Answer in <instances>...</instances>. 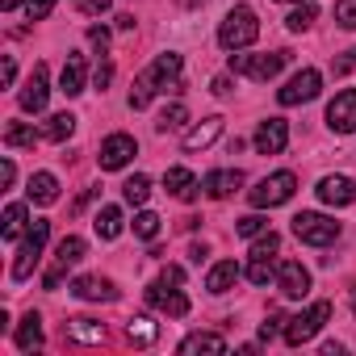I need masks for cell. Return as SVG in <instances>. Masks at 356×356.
I'll use <instances>...</instances> for the list:
<instances>
[{"label": "cell", "instance_id": "1", "mask_svg": "<svg viewBox=\"0 0 356 356\" xmlns=\"http://www.w3.org/2000/svg\"><path fill=\"white\" fill-rule=\"evenodd\" d=\"M181 67H185V63H181V55H172V51H168V55H159V59H155V63L134 80V88H130V109H147V105H151V97H155L159 88L176 84Z\"/></svg>", "mask_w": 356, "mask_h": 356}, {"label": "cell", "instance_id": "2", "mask_svg": "<svg viewBox=\"0 0 356 356\" xmlns=\"http://www.w3.org/2000/svg\"><path fill=\"white\" fill-rule=\"evenodd\" d=\"M256 38H260V22H256V13H252L248 5H235V9L227 13V22L218 26L222 51H243V47H252Z\"/></svg>", "mask_w": 356, "mask_h": 356}, {"label": "cell", "instance_id": "3", "mask_svg": "<svg viewBox=\"0 0 356 356\" xmlns=\"http://www.w3.org/2000/svg\"><path fill=\"white\" fill-rule=\"evenodd\" d=\"M293 189H298V176L293 172H273V176H264L256 189H248V202L256 210H273V206H285L293 197Z\"/></svg>", "mask_w": 356, "mask_h": 356}, {"label": "cell", "instance_id": "4", "mask_svg": "<svg viewBox=\"0 0 356 356\" xmlns=\"http://www.w3.org/2000/svg\"><path fill=\"white\" fill-rule=\"evenodd\" d=\"M327 318H331V302H314L310 310H302V314L285 318V343H289V348L310 343V339L323 331V323H327Z\"/></svg>", "mask_w": 356, "mask_h": 356}, {"label": "cell", "instance_id": "5", "mask_svg": "<svg viewBox=\"0 0 356 356\" xmlns=\"http://www.w3.org/2000/svg\"><path fill=\"white\" fill-rule=\"evenodd\" d=\"M293 235H298L302 243H310V248H327V243L339 239V222L327 218V214H310V210H302V214L293 218Z\"/></svg>", "mask_w": 356, "mask_h": 356}, {"label": "cell", "instance_id": "6", "mask_svg": "<svg viewBox=\"0 0 356 356\" xmlns=\"http://www.w3.org/2000/svg\"><path fill=\"white\" fill-rule=\"evenodd\" d=\"M285 63H289V51H273V55H231V72H239L248 80H273Z\"/></svg>", "mask_w": 356, "mask_h": 356}, {"label": "cell", "instance_id": "7", "mask_svg": "<svg viewBox=\"0 0 356 356\" xmlns=\"http://www.w3.org/2000/svg\"><path fill=\"white\" fill-rule=\"evenodd\" d=\"M47 239H51V222H34L30 227V235H26V243H22V252H17V260H13V281H26L30 273H34V264L42 260V248H47Z\"/></svg>", "mask_w": 356, "mask_h": 356}, {"label": "cell", "instance_id": "8", "mask_svg": "<svg viewBox=\"0 0 356 356\" xmlns=\"http://www.w3.org/2000/svg\"><path fill=\"white\" fill-rule=\"evenodd\" d=\"M84 252H88V248H84V239H80V235H67V239L59 243L55 264H51V273L42 277V285H47V289H59V285H63V273H67L72 264H80V260H84Z\"/></svg>", "mask_w": 356, "mask_h": 356}, {"label": "cell", "instance_id": "9", "mask_svg": "<svg viewBox=\"0 0 356 356\" xmlns=\"http://www.w3.org/2000/svg\"><path fill=\"white\" fill-rule=\"evenodd\" d=\"M318 88H323V76H318L314 67H302V72L277 92V101H281V105H306V101L318 97Z\"/></svg>", "mask_w": 356, "mask_h": 356}, {"label": "cell", "instance_id": "10", "mask_svg": "<svg viewBox=\"0 0 356 356\" xmlns=\"http://www.w3.org/2000/svg\"><path fill=\"white\" fill-rule=\"evenodd\" d=\"M134 155H138V143H134L130 134H109V138L101 143V155H97V159H101L105 172H118V168H126Z\"/></svg>", "mask_w": 356, "mask_h": 356}, {"label": "cell", "instance_id": "11", "mask_svg": "<svg viewBox=\"0 0 356 356\" xmlns=\"http://www.w3.org/2000/svg\"><path fill=\"white\" fill-rule=\"evenodd\" d=\"M327 126H331L335 134H352V130H356V88L335 92V101L327 105Z\"/></svg>", "mask_w": 356, "mask_h": 356}, {"label": "cell", "instance_id": "12", "mask_svg": "<svg viewBox=\"0 0 356 356\" xmlns=\"http://www.w3.org/2000/svg\"><path fill=\"white\" fill-rule=\"evenodd\" d=\"M147 302H151L155 310L172 314V318H185V314H189V298H185L181 289H168V281H155V285L147 289Z\"/></svg>", "mask_w": 356, "mask_h": 356}, {"label": "cell", "instance_id": "13", "mask_svg": "<svg viewBox=\"0 0 356 356\" xmlns=\"http://www.w3.org/2000/svg\"><path fill=\"white\" fill-rule=\"evenodd\" d=\"M47 97H51V84H47V63H34L26 88H22V109L26 113H42L47 109Z\"/></svg>", "mask_w": 356, "mask_h": 356}, {"label": "cell", "instance_id": "14", "mask_svg": "<svg viewBox=\"0 0 356 356\" xmlns=\"http://www.w3.org/2000/svg\"><path fill=\"white\" fill-rule=\"evenodd\" d=\"M285 143H289V122H285V118L260 122V130H256V151H260V155H281Z\"/></svg>", "mask_w": 356, "mask_h": 356}, {"label": "cell", "instance_id": "15", "mask_svg": "<svg viewBox=\"0 0 356 356\" xmlns=\"http://www.w3.org/2000/svg\"><path fill=\"white\" fill-rule=\"evenodd\" d=\"M277 285H281L285 298H306V289H310V273H306L298 260H281V264H277Z\"/></svg>", "mask_w": 356, "mask_h": 356}, {"label": "cell", "instance_id": "16", "mask_svg": "<svg viewBox=\"0 0 356 356\" xmlns=\"http://www.w3.org/2000/svg\"><path fill=\"white\" fill-rule=\"evenodd\" d=\"M318 197L327 206H352L356 202V181H352V176H323V181H318Z\"/></svg>", "mask_w": 356, "mask_h": 356}, {"label": "cell", "instance_id": "17", "mask_svg": "<svg viewBox=\"0 0 356 356\" xmlns=\"http://www.w3.org/2000/svg\"><path fill=\"white\" fill-rule=\"evenodd\" d=\"M72 293H76L80 302H113V298H118L113 281H105V277H76V281H72Z\"/></svg>", "mask_w": 356, "mask_h": 356}, {"label": "cell", "instance_id": "18", "mask_svg": "<svg viewBox=\"0 0 356 356\" xmlns=\"http://www.w3.org/2000/svg\"><path fill=\"white\" fill-rule=\"evenodd\" d=\"M163 189H168L176 202H193V197H197V181H193L189 168H168V172H163Z\"/></svg>", "mask_w": 356, "mask_h": 356}, {"label": "cell", "instance_id": "19", "mask_svg": "<svg viewBox=\"0 0 356 356\" xmlns=\"http://www.w3.org/2000/svg\"><path fill=\"white\" fill-rule=\"evenodd\" d=\"M243 185V172H235V168H222V172H210L206 181H202V189L214 197V202H222V197H231L235 189Z\"/></svg>", "mask_w": 356, "mask_h": 356}, {"label": "cell", "instance_id": "20", "mask_svg": "<svg viewBox=\"0 0 356 356\" xmlns=\"http://www.w3.org/2000/svg\"><path fill=\"white\" fill-rule=\"evenodd\" d=\"M59 92L63 97H80L84 92V55H67V63L59 72Z\"/></svg>", "mask_w": 356, "mask_h": 356}, {"label": "cell", "instance_id": "21", "mask_svg": "<svg viewBox=\"0 0 356 356\" xmlns=\"http://www.w3.org/2000/svg\"><path fill=\"white\" fill-rule=\"evenodd\" d=\"M218 134H222V118H206L202 126H193V130L185 134V151H189V155H193V151H206Z\"/></svg>", "mask_w": 356, "mask_h": 356}, {"label": "cell", "instance_id": "22", "mask_svg": "<svg viewBox=\"0 0 356 356\" xmlns=\"http://www.w3.org/2000/svg\"><path fill=\"white\" fill-rule=\"evenodd\" d=\"M30 202H38V206H55L59 202V181L51 172H38V176H30Z\"/></svg>", "mask_w": 356, "mask_h": 356}, {"label": "cell", "instance_id": "23", "mask_svg": "<svg viewBox=\"0 0 356 356\" xmlns=\"http://www.w3.org/2000/svg\"><path fill=\"white\" fill-rule=\"evenodd\" d=\"M235 281H239V264H235V260H218V264L210 268V277H206V289H210V293H227Z\"/></svg>", "mask_w": 356, "mask_h": 356}, {"label": "cell", "instance_id": "24", "mask_svg": "<svg viewBox=\"0 0 356 356\" xmlns=\"http://www.w3.org/2000/svg\"><path fill=\"white\" fill-rule=\"evenodd\" d=\"M67 339H76V343H101L105 339V323H97V318H67Z\"/></svg>", "mask_w": 356, "mask_h": 356}, {"label": "cell", "instance_id": "25", "mask_svg": "<svg viewBox=\"0 0 356 356\" xmlns=\"http://www.w3.org/2000/svg\"><path fill=\"white\" fill-rule=\"evenodd\" d=\"M92 231H97L105 243L118 239V235H122V210H118V206H101L97 218H92Z\"/></svg>", "mask_w": 356, "mask_h": 356}, {"label": "cell", "instance_id": "26", "mask_svg": "<svg viewBox=\"0 0 356 356\" xmlns=\"http://www.w3.org/2000/svg\"><path fill=\"white\" fill-rule=\"evenodd\" d=\"M17 348L22 352H34V348H42V318L30 310L26 318H22V327H17Z\"/></svg>", "mask_w": 356, "mask_h": 356}, {"label": "cell", "instance_id": "27", "mask_svg": "<svg viewBox=\"0 0 356 356\" xmlns=\"http://www.w3.org/2000/svg\"><path fill=\"white\" fill-rule=\"evenodd\" d=\"M155 335H159V327H155L151 318H143V314H134V318L126 323V339H130V343H138V348H151V343H155Z\"/></svg>", "mask_w": 356, "mask_h": 356}, {"label": "cell", "instance_id": "28", "mask_svg": "<svg viewBox=\"0 0 356 356\" xmlns=\"http://www.w3.org/2000/svg\"><path fill=\"white\" fill-rule=\"evenodd\" d=\"M72 130H76V118L72 113H55V118H47L42 138L47 143H63V138H72Z\"/></svg>", "mask_w": 356, "mask_h": 356}, {"label": "cell", "instance_id": "29", "mask_svg": "<svg viewBox=\"0 0 356 356\" xmlns=\"http://www.w3.org/2000/svg\"><path fill=\"white\" fill-rule=\"evenodd\" d=\"M181 352H227V339L210 335V331H197V335L181 339Z\"/></svg>", "mask_w": 356, "mask_h": 356}, {"label": "cell", "instance_id": "30", "mask_svg": "<svg viewBox=\"0 0 356 356\" xmlns=\"http://www.w3.org/2000/svg\"><path fill=\"white\" fill-rule=\"evenodd\" d=\"M22 231H26V206H22V202H13V206L5 210V227H0V235H5V239L13 243Z\"/></svg>", "mask_w": 356, "mask_h": 356}, {"label": "cell", "instance_id": "31", "mask_svg": "<svg viewBox=\"0 0 356 356\" xmlns=\"http://www.w3.org/2000/svg\"><path fill=\"white\" fill-rule=\"evenodd\" d=\"M273 277H277L273 256H252V264H248V281H252V285H268Z\"/></svg>", "mask_w": 356, "mask_h": 356}, {"label": "cell", "instance_id": "32", "mask_svg": "<svg viewBox=\"0 0 356 356\" xmlns=\"http://www.w3.org/2000/svg\"><path fill=\"white\" fill-rule=\"evenodd\" d=\"M42 138V130H30V126H22V122H13L9 130H5V147H34Z\"/></svg>", "mask_w": 356, "mask_h": 356}, {"label": "cell", "instance_id": "33", "mask_svg": "<svg viewBox=\"0 0 356 356\" xmlns=\"http://www.w3.org/2000/svg\"><path fill=\"white\" fill-rule=\"evenodd\" d=\"M122 197H126L130 206H143V202L151 197V181H147V176H130V181L122 185Z\"/></svg>", "mask_w": 356, "mask_h": 356}, {"label": "cell", "instance_id": "34", "mask_svg": "<svg viewBox=\"0 0 356 356\" xmlns=\"http://www.w3.org/2000/svg\"><path fill=\"white\" fill-rule=\"evenodd\" d=\"M314 17H318V9H314V5H302V9H293V13L285 17V26H289L293 34H302V30L314 26Z\"/></svg>", "mask_w": 356, "mask_h": 356}, {"label": "cell", "instance_id": "35", "mask_svg": "<svg viewBox=\"0 0 356 356\" xmlns=\"http://www.w3.org/2000/svg\"><path fill=\"white\" fill-rule=\"evenodd\" d=\"M189 122V109L185 105H168L163 113H159V130H181Z\"/></svg>", "mask_w": 356, "mask_h": 356}, {"label": "cell", "instance_id": "36", "mask_svg": "<svg viewBox=\"0 0 356 356\" xmlns=\"http://www.w3.org/2000/svg\"><path fill=\"white\" fill-rule=\"evenodd\" d=\"M134 235H138V239H155V235H159V214L143 210V214L134 218Z\"/></svg>", "mask_w": 356, "mask_h": 356}, {"label": "cell", "instance_id": "37", "mask_svg": "<svg viewBox=\"0 0 356 356\" xmlns=\"http://www.w3.org/2000/svg\"><path fill=\"white\" fill-rule=\"evenodd\" d=\"M243 239H256V235H264L268 231V218H260V214H248V218H239V227H235Z\"/></svg>", "mask_w": 356, "mask_h": 356}, {"label": "cell", "instance_id": "38", "mask_svg": "<svg viewBox=\"0 0 356 356\" xmlns=\"http://www.w3.org/2000/svg\"><path fill=\"white\" fill-rule=\"evenodd\" d=\"M335 22L343 30H356V0H335Z\"/></svg>", "mask_w": 356, "mask_h": 356}, {"label": "cell", "instance_id": "39", "mask_svg": "<svg viewBox=\"0 0 356 356\" xmlns=\"http://www.w3.org/2000/svg\"><path fill=\"white\" fill-rule=\"evenodd\" d=\"M55 5H59V0H30V5H26V17H30V22H47Z\"/></svg>", "mask_w": 356, "mask_h": 356}, {"label": "cell", "instance_id": "40", "mask_svg": "<svg viewBox=\"0 0 356 356\" xmlns=\"http://www.w3.org/2000/svg\"><path fill=\"white\" fill-rule=\"evenodd\" d=\"M277 248H281V235H273V231H264V235H260V239L252 243V256H273Z\"/></svg>", "mask_w": 356, "mask_h": 356}, {"label": "cell", "instance_id": "41", "mask_svg": "<svg viewBox=\"0 0 356 356\" xmlns=\"http://www.w3.org/2000/svg\"><path fill=\"white\" fill-rule=\"evenodd\" d=\"M88 42L105 55V51H109V30H105V26H92V30H88Z\"/></svg>", "mask_w": 356, "mask_h": 356}, {"label": "cell", "instance_id": "42", "mask_svg": "<svg viewBox=\"0 0 356 356\" xmlns=\"http://www.w3.org/2000/svg\"><path fill=\"white\" fill-rule=\"evenodd\" d=\"M109 5H113V0H76V9H80V13H105Z\"/></svg>", "mask_w": 356, "mask_h": 356}, {"label": "cell", "instance_id": "43", "mask_svg": "<svg viewBox=\"0 0 356 356\" xmlns=\"http://www.w3.org/2000/svg\"><path fill=\"white\" fill-rule=\"evenodd\" d=\"M159 281H168V285H181V281H185V268H181V264H168Z\"/></svg>", "mask_w": 356, "mask_h": 356}, {"label": "cell", "instance_id": "44", "mask_svg": "<svg viewBox=\"0 0 356 356\" xmlns=\"http://www.w3.org/2000/svg\"><path fill=\"white\" fill-rule=\"evenodd\" d=\"M281 323H285V318H281V314H268V323H264V327H260V339H273V335H277V327H281Z\"/></svg>", "mask_w": 356, "mask_h": 356}, {"label": "cell", "instance_id": "45", "mask_svg": "<svg viewBox=\"0 0 356 356\" xmlns=\"http://www.w3.org/2000/svg\"><path fill=\"white\" fill-rule=\"evenodd\" d=\"M13 176H17V168H13V159H5V163H0V185H13Z\"/></svg>", "mask_w": 356, "mask_h": 356}, {"label": "cell", "instance_id": "46", "mask_svg": "<svg viewBox=\"0 0 356 356\" xmlns=\"http://www.w3.org/2000/svg\"><path fill=\"white\" fill-rule=\"evenodd\" d=\"M109 80H113V63H101V67H97V80H92V84H97V88H105Z\"/></svg>", "mask_w": 356, "mask_h": 356}, {"label": "cell", "instance_id": "47", "mask_svg": "<svg viewBox=\"0 0 356 356\" xmlns=\"http://www.w3.org/2000/svg\"><path fill=\"white\" fill-rule=\"evenodd\" d=\"M17 80V63H13V55H5V84H13Z\"/></svg>", "mask_w": 356, "mask_h": 356}, {"label": "cell", "instance_id": "48", "mask_svg": "<svg viewBox=\"0 0 356 356\" xmlns=\"http://www.w3.org/2000/svg\"><path fill=\"white\" fill-rule=\"evenodd\" d=\"M210 88H214V92H218V97H227V92H231V80H227V76H218V80H214V84H210Z\"/></svg>", "mask_w": 356, "mask_h": 356}, {"label": "cell", "instance_id": "49", "mask_svg": "<svg viewBox=\"0 0 356 356\" xmlns=\"http://www.w3.org/2000/svg\"><path fill=\"white\" fill-rule=\"evenodd\" d=\"M22 5H30V0H0V9H5V13H13V9H22Z\"/></svg>", "mask_w": 356, "mask_h": 356}, {"label": "cell", "instance_id": "50", "mask_svg": "<svg viewBox=\"0 0 356 356\" xmlns=\"http://www.w3.org/2000/svg\"><path fill=\"white\" fill-rule=\"evenodd\" d=\"M352 314H356V289H352Z\"/></svg>", "mask_w": 356, "mask_h": 356}, {"label": "cell", "instance_id": "51", "mask_svg": "<svg viewBox=\"0 0 356 356\" xmlns=\"http://www.w3.org/2000/svg\"><path fill=\"white\" fill-rule=\"evenodd\" d=\"M285 5H293V0H285Z\"/></svg>", "mask_w": 356, "mask_h": 356}]
</instances>
